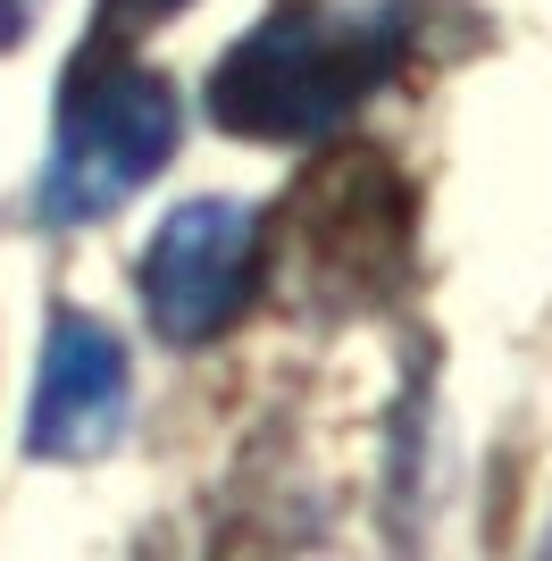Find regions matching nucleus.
Listing matches in <instances>:
<instances>
[{"label": "nucleus", "instance_id": "nucleus-2", "mask_svg": "<svg viewBox=\"0 0 552 561\" xmlns=\"http://www.w3.org/2000/svg\"><path fill=\"white\" fill-rule=\"evenodd\" d=\"M184 142V93L151 59H84L59 93V135H50L34 210L43 227H101L126 210Z\"/></svg>", "mask_w": 552, "mask_h": 561}, {"label": "nucleus", "instance_id": "nucleus-1", "mask_svg": "<svg viewBox=\"0 0 552 561\" xmlns=\"http://www.w3.org/2000/svg\"><path fill=\"white\" fill-rule=\"evenodd\" d=\"M411 50V9L352 0H276L252 34H234L209 68V117L234 142H319L393 84Z\"/></svg>", "mask_w": 552, "mask_h": 561}, {"label": "nucleus", "instance_id": "nucleus-4", "mask_svg": "<svg viewBox=\"0 0 552 561\" xmlns=\"http://www.w3.org/2000/svg\"><path fill=\"white\" fill-rule=\"evenodd\" d=\"M135 420V360L126 335L92 310H50L43 369H34V402H25V453L34 461H101Z\"/></svg>", "mask_w": 552, "mask_h": 561}, {"label": "nucleus", "instance_id": "nucleus-7", "mask_svg": "<svg viewBox=\"0 0 552 561\" xmlns=\"http://www.w3.org/2000/svg\"><path fill=\"white\" fill-rule=\"evenodd\" d=\"M536 561H552V537H544V553H536Z\"/></svg>", "mask_w": 552, "mask_h": 561}, {"label": "nucleus", "instance_id": "nucleus-6", "mask_svg": "<svg viewBox=\"0 0 552 561\" xmlns=\"http://www.w3.org/2000/svg\"><path fill=\"white\" fill-rule=\"evenodd\" d=\"M168 9H184V0H110L117 25H151V18H168Z\"/></svg>", "mask_w": 552, "mask_h": 561}, {"label": "nucleus", "instance_id": "nucleus-5", "mask_svg": "<svg viewBox=\"0 0 552 561\" xmlns=\"http://www.w3.org/2000/svg\"><path fill=\"white\" fill-rule=\"evenodd\" d=\"M34 25H43V0H0V59H9Z\"/></svg>", "mask_w": 552, "mask_h": 561}, {"label": "nucleus", "instance_id": "nucleus-3", "mask_svg": "<svg viewBox=\"0 0 552 561\" xmlns=\"http://www.w3.org/2000/svg\"><path fill=\"white\" fill-rule=\"evenodd\" d=\"M260 268H268V218L234 193H193L151 227V243L135 260L142 319L160 344L202 352L252 310Z\"/></svg>", "mask_w": 552, "mask_h": 561}]
</instances>
